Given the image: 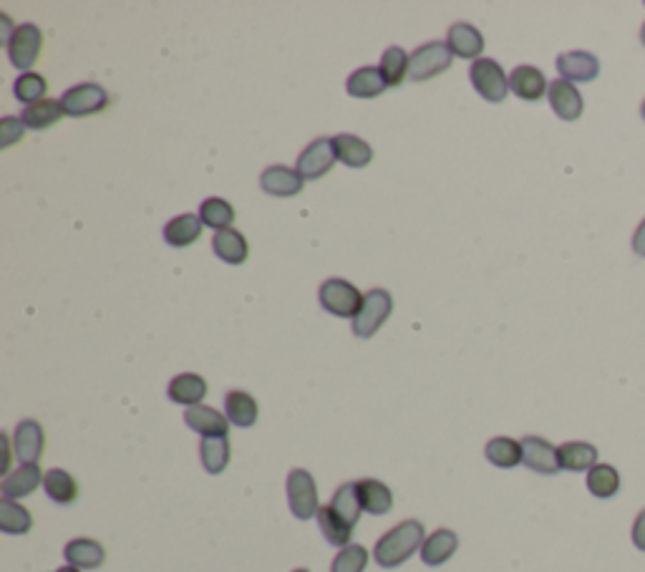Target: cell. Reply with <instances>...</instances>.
Wrapping results in <instances>:
<instances>
[{"label": "cell", "instance_id": "obj_1", "mask_svg": "<svg viewBox=\"0 0 645 572\" xmlns=\"http://www.w3.org/2000/svg\"><path fill=\"white\" fill-rule=\"evenodd\" d=\"M426 542V530L419 520H404L389 530L373 547V560L383 567V570H396L404 565L416 550Z\"/></svg>", "mask_w": 645, "mask_h": 572}, {"label": "cell", "instance_id": "obj_2", "mask_svg": "<svg viewBox=\"0 0 645 572\" xmlns=\"http://www.w3.org/2000/svg\"><path fill=\"white\" fill-rule=\"evenodd\" d=\"M318 300L323 305V310L336 318H356L361 313L363 303H366V295L356 288L353 283L343 278H331L320 285Z\"/></svg>", "mask_w": 645, "mask_h": 572}, {"label": "cell", "instance_id": "obj_3", "mask_svg": "<svg viewBox=\"0 0 645 572\" xmlns=\"http://www.w3.org/2000/svg\"><path fill=\"white\" fill-rule=\"evenodd\" d=\"M451 61H454V53L449 51V46L444 41L424 43V46H419L411 53L409 79L416 81V84L436 79V76L451 69Z\"/></svg>", "mask_w": 645, "mask_h": 572}, {"label": "cell", "instance_id": "obj_4", "mask_svg": "<svg viewBox=\"0 0 645 572\" xmlns=\"http://www.w3.org/2000/svg\"><path fill=\"white\" fill-rule=\"evenodd\" d=\"M391 310H394V298H391L389 290H381V288L368 290L361 313L351 321L353 336L358 338L376 336L378 328L391 318Z\"/></svg>", "mask_w": 645, "mask_h": 572}, {"label": "cell", "instance_id": "obj_5", "mask_svg": "<svg viewBox=\"0 0 645 572\" xmlns=\"http://www.w3.org/2000/svg\"><path fill=\"white\" fill-rule=\"evenodd\" d=\"M469 79L477 94L489 104H502L509 96V76L494 58H479L469 69Z\"/></svg>", "mask_w": 645, "mask_h": 572}, {"label": "cell", "instance_id": "obj_6", "mask_svg": "<svg viewBox=\"0 0 645 572\" xmlns=\"http://www.w3.org/2000/svg\"><path fill=\"white\" fill-rule=\"evenodd\" d=\"M288 504L298 520H313L318 517L320 502H318V487L308 469H293L288 474Z\"/></svg>", "mask_w": 645, "mask_h": 572}, {"label": "cell", "instance_id": "obj_7", "mask_svg": "<svg viewBox=\"0 0 645 572\" xmlns=\"http://www.w3.org/2000/svg\"><path fill=\"white\" fill-rule=\"evenodd\" d=\"M43 48V33L41 28L33 23H23L13 31V38L8 41V58L18 71L28 74L36 66V61L41 58Z\"/></svg>", "mask_w": 645, "mask_h": 572}, {"label": "cell", "instance_id": "obj_8", "mask_svg": "<svg viewBox=\"0 0 645 572\" xmlns=\"http://www.w3.org/2000/svg\"><path fill=\"white\" fill-rule=\"evenodd\" d=\"M61 104L66 116H74V119L94 116L109 106V91L99 84H91V81L89 84H76L61 96Z\"/></svg>", "mask_w": 645, "mask_h": 572}, {"label": "cell", "instance_id": "obj_9", "mask_svg": "<svg viewBox=\"0 0 645 572\" xmlns=\"http://www.w3.org/2000/svg\"><path fill=\"white\" fill-rule=\"evenodd\" d=\"M338 162L336 147H333V139L320 137L315 142H310L308 147L300 152L298 157V172L303 174V179H320L326 177L333 169V164Z\"/></svg>", "mask_w": 645, "mask_h": 572}, {"label": "cell", "instance_id": "obj_10", "mask_svg": "<svg viewBox=\"0 0 645 572\" xmlns=\"http://www.w3.org/2000/svg\"><path fill=\"white\" fill-rule=\"evenodd\" d=\"M522 464L532 472L545 474V477H552L562 469L557 447L542 436H525L522 439Z\"/></svg>", "mask_w": 645, "mask_h": 572}, {"label": "cell", "instance_id": "obj_11", "mask_svg": "<svg viewBox=\"0 0 645 572\" xmlns=\"http://www.w3.org/2000/svg\"><path fill=\"white\" fill-rule=\"evenodd\" d=\"M557 71L570 84H590L600 76V61L590 51H567L557 56Z\"/></svg>", "mask_w": 645, "mask_h": 572}, {"label": "cell", "instance_id": "obj_12", "mask_svg": "<svg viewBox=\"0 0 645 572\" xmlns=\"http://www.w3.org/2000/svg\"><path fill=\"white\" fill-rule=\"evenodd\" d=\"M43 447H46V434L43 426L33 419L18 421L16 434H13V454L21 464H38Z\"/></svg>", "mask_w": 645, "mask_h": 572}, {"label": "cell", "instance_id": "obj_13", "mask_svg": "<svg viewBox=\"0 0 645 572\" xmlns=\"http://www.w3.org/2000/svg\"><path fill=\"white\" fill-rule=\"evenodd\" d=\"M260 187L265 195L270 197H295L303 192L305 179L298 169L283 167V164H273L260 174Z\"/></svg>", "mask_w": 645, "mask_h": 572}, {"label": "cell", "instance_id": "obj_14", "mask_svg": "<svg viewBox=\"0 0 645 572\" xmlns=\"http://www.w3.org/2000/svg\"><path fill=\"white\" fill-rule=\"evenodd\" d=\"M547 99H550L552 111H555L562 121H577L583 116L585 101L583 96H580V91L575 89V84H570V81H552L550 91H547Z\"/></svg>", "mask_w": 645, "mask_h": 572}, {"label": "cell", "instance_id": "obj_15", "mask_svg": "<svg viewBox=\"0 0 645 572\" xmlns=\"http://www.w3.org/2000/svg\"><path fill=\"white\" fill-rule=\"evenodd\" d=\"M184 424H187L192 431H197L202 439H212V436H230V419L205 404L192 406V409L184 411Z\"/></svg>", "mask_w": 645, "mask_h": 572}, {"label": "cell", "instance_id": "obj_16", "mask_svg": "<svg viewBox=\"0 0 645 572\" xmlns=\"http://www.w3.org/2000/svg\"><path fill=\"white\" fill-rule=\"evenodd\" d=\"M509 91L522 101H540L550 91V84L537 66H517L509 74Z\"/></svg>", "mask_w": 645, "mask_h": 572}, {"label": "cell", "instance_id": "obj_17", "mask_svg": "<svg viewBox=\"0 0 645 572\" xmlns=\"http://www.w3.org/2000/svg\"><path fill=\"white\" fill-rule=\"evenodd\" d=\"M446 46L454 56L479 61V56L484 53V36L472 23H454L446 33Z\"/></svg>", "mask_w": 645, "mask_h": 572}, {"label": "cell", "instance_id": "obj_18", "mask_svg": "<svg viewBox=\"0 0 645 572\" xmlns=\"http://www.w3.org/2000/svg\"><path fill=\"white\" fill-rule=\"evenodd\" d=\"M43 479H46V474H41L38 464H21L16 472H11L3 479L0 492H3V499H13L16 502V499H23L36 492Z\"/></svg>", "mask_w": 645, "mask_h": 572}, {"label": "cell", "instance_id": "obj_19", "mask_svg": "<svg viewBox=\"0 0 645 572\" xmlns=\"http://www.w3.org/2000/svg\"><path fill=\"white\" fill-rule=\"evenodd\" d=\"M457 550H459L457 532L441 527V530L431 532V535L426 537L424 545H421V560H424V565L429 567H439L444 565V562H449Z\"/></svg>", "mask_w": 645, "mask_h": 572}, {"label": "cell", "instance_id": "obj_20", "mask_svg": "<svg viewBox=\"0 0 645 572\" xmlns=\"http://www.w3.org/2000/svg\"><path fill=\"white\" fill-rule=\"evenodd\" d=\"M356 489L363 512H368V515H389L391 507H394V492L383 482H378V479H358Z\"/></svg>", "mask_w": 645, "mask_h": 572}, {"label": "cell", "instance_id": "obj_21", "mask_svg": "<svg viewBox=\"0 0 645 572\" xmlns=\"http://www.w3.org/2000/svg\"><path fill=\"white\" fill-rule=\"evenodd\" d=\"M63 557L79 570H99L106 560V550L101 542L89 540V537H76L63 547Z\"/></svg>", "mask_w": 645, "mask_h": 572}, {"label": "cell", "instance_id": "obj_22", "mask_svg": "<svg viewBox=\"0 0 645 572\" xmlns=\"http://www.w3.org/2000/svg\"><path fill=\"white\" fill-rule=\"evenodd\" d=\"M167 394L174 404L192 409V406H200L202 399L207 396V381L202 376H197V373H179V376H174L169 381Z\"/></svg>", "mask_w": 645, "mask_h": 572}, {"label": "cell", "instance_id": "obj_23", "mask_svg": "<svg viewBox=\"0 0 645 572\" xmlns=\"http://www.w3.org/2000/svg\"><path fill=\"white\" fill-rule=\"evenodd\" d=\"M225 416L230 419V424L240 426V429H250V426H255L257 416H260L255 396L247 394V391H240V389L227 391Z\"/></svg>", "mask_w": 645, "mask_h": 572}, {"label": "cell", "instance_id": "obj_24", "mask_svg": "<svg viewBox=\"0 0 645 572\" xmlns=\"http://www.w3.org/2000/svg\"><path fill=\"white\" fill-rule=\"evenodd\" d=\"M560 452V467L565 472H590L598 462V447L588 444V441H565Z\"/></svg>", "mask_w": 645, "mask_h": 572}, {"label": "cell", "instance_id": "obj_25", "mask_svg": "<svg viewBox=\"0 0 645 572\" xmlns=\"http://www.w3.org/2000/svg\"><path fill=\"white\" fill-rule=\"evenodd\" d=\"M333 147H336L338 162H343L351 169L368 167L373 159L371 144L363 142L361 137H353V134H336L333 137Z\"/></svg>", "mask_w": 645, "mask_h": 572}, {"label": "cell", "instance_id": "obj_26", "mask_svg": "<svg viewBox=\"0 0 645 572\" xmlns=\"http://www.w3.org/2000/svg\"><path fill=\"white\" fill-rule=\"evenodd\" d=\"M386 89L389 86L383 81L381 69H376V66H363V69L353 71L346 81V91L353 99H376Z\"/></svg>", "mask_w": 645, "mask_h": 572}, {"label": "cell", "instance_id": "obj_27", "mask_svg": "<svg viewBox=\"0 0 645 572\" xmlns=\"http://www.w3.org/2000/svg\"><path fill=\"white\" fill-rule=\"evenodd\" d=\"M212 250L217 258L227 265H242L250 255V245H247L245 235L237 230H222L212 237Z\"/></svg>", "mask_w": 645, "mask_h": 572}, {"label": "cell", "instance_id": "obj_28", "mask_svg": "<svg viewBox=\"0 0 645 572\" xmlns=\"http://www.w3.org/2000/svg\"><path fill=\"white\" fill-rule=\"evenodd\" d=\"M200 215H179L164 225V240L172 247H189L195 245L202 235Z\"/></svg>", "mask_w": 645, "mask_h": 572}, {"label": "cell", "instance_id": "obj_29", "mask_svg": "<svg viewBox=\"0 0 645 572\" xmlns=\"http://www.w3.org/2000/svg\"><path fill=\"white\" fill-rule=\"evenodd\" d=\"M484 457L499 469H514L522 464V441H514L509 436H494L484 447Z\"/></svg>", "mask_w": 645, "mask_h": 572}, {"label": "cell", "instance_id": "obj_30", "mask_svg": "<svg viewBox=\"0 0 645 572\" xmlns=\"http://www.w3.org/2000/svg\"><path fill=\"white\" fill-rule=\"evenodd\" d=\"M43 489L56 504H74L79 499V482L71 477L66 469H48L46 479H43Z\"/></svg>", "mask_w": 645, "mask_h": 572}, {"label": "cell", "instance_id": "obj_31", "mask_svg": "<svg viewBox=\"0 0 645 572\" xmlns=\"http://www.w3.org/2000/svg\"><path fill=\"white\" fill-rule=\"evenodd\" d=\"M230 439L227 436H212V439L200 441V459L207 474H222L230 464Z\"/></svg>", "mask_w": 645, "mask_h": 572}, {"label": "cell", "instance_id": "obj_32", "mask_svg": "<svg viewBox=\"0 0 645 572\" xmlns=\"http://www.w3.org/2000/svg\"><path fill=\"white\" fill-rule=\"evenodd\" d=\"M318 527L320 532H323V537H326L328 542H331L333 547H348L353 545V527L348 525V522H343L341 517L336 515V512L331 510V504H326V507H320L318 510Z\"/></svg>", "mask_w": 645, "mask_h": 572}, {"label": "cell", "instance_id": "obj_33", "mask_svg": "<svg viewBox=\"0 0 645 572\" xmlns=\"http://www.w3.org/2000/svg\"><path fill=\"white\" fill-rule=\"evenodd\" d=\"M61 116H66L61 101L46 99V101H38V104L33 106H26L21 119L28 129H33V132H43V129H51Z\"/></svg>", "mask_w": 645, "mask_h": 572}, {"label": "cell", "instance_id": "obj_34", "mask_svg": "<svg viewBox=\"0 0 645 572\" xmlns=\"http://www.w3.org/2000/svg\"><path fill=\"white\" fill-rule=\"evenodd\" d=\"M331 510L351 527L358 525V520H361L363 515V507H361V499H358L356 482L341 484V487L336 489V494H333L331 499Z\"/></svg>", "mask_w": 645, "mask_h": 572}, {"label": "cell", "instance_id": "obj_35", "mask_svg": "<svg viewBox=\"0 0 645 572\" xmlns=\"http://www.w3.org/2000/svg\"><path fill=\"white\" fill-rule=\"evenodd\" d=\"M33 527L31 512L13 499H0V530L6 535H28Z\"/></svg>", "mask_w": 645, "mask_h": 572}, {"label": "cell", "instance_id": "obj_36", "mask_svg": "<svg viewBox=\"0 0 645 572\" xmlns=\"http://www.w3.org/2000/svg\"><path fill=\"white\" fill-rule=\"evenodd\" d=\"M409 61L411 58L406 56L404 48L399 46H389L383 51L381 56V76L386 81V86H401L404 79H409Z\"/></svg>", "mask_w": 645, "mask_h": 572}, {"label": "cell", "instance_id": "obj_37", "mask_svg": "<svg viewBox=\"0 0 645 572\" xmlns=\"http://www.w3.org/2000/svg\"><path fill=\"white\" fill-rule=\"evenodd\" d=\"M588 492L598 499H610L620 492V472L613 464H595L588 472Z\"/></svg>", "mask_w": 645, "mask_h": 572}, {"label": "cell", "instance_id": "obj_38", "mask_svg": "<svg viewBox=\"0 0 645 572\" xmlns=\"http://www.w3.org/2000/svg\"><path fill=\"white\" fill-rule=\"evenodd\" d=\"M235 207L227 200H220V197H210V200L202 202L200 207V220L205 227H212L215 232L232 230V222H235Z\"/></svg>", "mask_w": 645, "mask_h": 572}, {"label": "cell", "instance_id": "obj_39", "mask_svg": "<svg viewBox=\"0 0 645 572\" xmlns=\"http://www.w3.org/2000/svg\"><path fill=\"white\" fill-rule=\"evenodd\" d=\"M13 94H16V99L21 104L33 106L38 101H46L48 81L41 74H36V71H28V74L18 76V81L13 84Z\"/></svg>", "mask_w": 645, "mask_h": 572}, {"label": "cell", "instance_id": "obj_40", "mask_svg": "<svg viewBox=\"0 0 645 572\" xmlns=\"http://www.w3.org/2000/svg\"><path fill=\"white\" fill-rule=\"evenodd\" d=\"M368 565V550L363 545H348L333 560L331 572H363Z\"/></svg>", "mask_w": 645, "mask_h": 572}, {"label": "cell", "instance_id": "obj_41", "mask_svg": "<svg viewBox=\"0 0 645 572\" xmlns=\"http://www.w3.org/2000/svg\"><path fill=\"white\" fill-rule=\"evenodd\" d=\"M23 119H13V116H6V119L0 121V147L8 149L11 144H16L18 139H23Z\"/></svg>", "mask_w": 645, "mask_h": 572}, {"label": "cell", "instance_id": "obj_42", "mask_svg": "<svg viewBox=\"0 0 645 572\" xmlns=\"http://www.w3.org/2000/svg\"><path fill=\"white\" fill-rule=\"evenodd\" d=\"M630 540H633L635 550L645 552V507L638 512L633 522V532H630Z\"/></svg>", "mask_w": 645, "mask_h": 572}, {"label": "cell", "instance_id": "obj_43", "mask_svg": "<svg viewBox=\"0 0 645 572\" xmlns=\"http://www.w3.org/2000/svg\"><path fill=\"white\" fill-rule=\"evenodd\" d=\"M630 245H633V252L638 255V258H645V220L635 227V235Z\"/></svg>", "mask_w": 645, "mask_h": 572}, {"label": "cell", "instance_id": "obj_44", "mask_svg": "<svg viewBox=\"0 0 645 572\" xmlns=\"http://www.w3.org/2000/svg\"><path fill=\"white\" fill-rule=\"evenodd\" d=\"M0 441H3V452H6V457H3V469H0V472H3L8 477V474H11L8 469H11V449H13L11 447V436L3 434V436H0Z\"/></svg>", "mask_w": 645, "mask_h": 572}, {"label": "cell", "instance_id": "obj_45", "mask_svg": "<svg viewBox=\"0 0 645 572\" xmlns=\"http://www.w3.org/2000/svg\"><path fill=\"white\" fill-rule=\"evenodd\" d=\"M56 572H81L79 567H74V565H66V567H58Z\"/></svg>", "mask_w": 645, "mask_h": 572}, {"label": "cell", "instance_id": "obj_46", "mask_svg": "<svg viewBox=\"0 0 645 572\" xmlns=\"http://www.w3.org/2000/svg\"><path fill=\"white\" fill-rule=\"evenodd\" d=\"M640 41H643V46H645V23H643V28H640Z\"/></svg>", "mask_w": 645, "mask_h": 572}, {"label": "cell", "instance_id": "obj_47", "mask_svg": "<svg viewBox=\"0 0 645 572\" xmlns=\"http://www.w3.org/2000/svg\"><path fill=\"white\" fill-rule=\"evenodd\" d=\"M640 114H643V119H645V101H643V106H640Z\"/></svg>", "mask_w": 645, "mask_h": 572}, {"label": "cell", "instance_id": "obj_48", "mask_svg": "<svg viewBox=\"0 0 645 572\" xmlns=\"http://www.w3.org/2000/svg\"><path fill=\"white\" fill-rule=\"evenodd\" d=\"M293 572H310V570H305V567H298V570H293Z\"/></svg>", "mask_w": 645, "mask_h": 572}]
</instances>
